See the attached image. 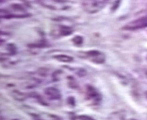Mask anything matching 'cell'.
I'll return each mask as SVG.
<instances>
[{"instance_id":"8fae6325","label":"cell","mask_w":147,"mask_h":120,"mask_svg":"<svg viewBox=\"0 0 147 120\" xmlns=\"http://www.w3.org/2000/svg\"><path fill=\"white\" fill-rule=\"evenodd\" d=\"M7 50L9 54H15L17 51V49L14 44H9L7 46Z\"/></svg>"},{"instance_id":"4fadbf2b","label":"cell","mask_w":147,"mask_h":120,"mask_svg":"<svg viewBox=\"0 0 147 120\" xmlns=\"http://www.w3.org/2000/svg\"><path fill=\"white\" fill-rule=\"evenodd\" d=\"M68 103L69 104L72 103V106H75L76 102H75V99H74V97H69V98H68Z\"/></svg>"},{"instance_id":"ba28073f","label":"cell","mask_w":147,"mask_h":120,"mask_svg":"<svg viewBox=\"0 0 147 120\" xmlns=\"http://www.w3.org/2000/svg\"><path fill=\"white\" fill-rule=\"evenodd\" d=\"M53 58L57 61H61V63H71L73 61V57L68 56V55H64V54H59V55H55L53 56Z\"/></svg>"},{"instance_id":"9a60e30c","label":"cell","mask_w":147,"mask_h":120,"mask_svg":"<svg viewBox=\"0 0 147 120\" xmlns=\"http://www.w3.org/2000/svg\"><path fill=\"white\" fill-rule=\"evenodd\" d=\"M49 117L51 120H61L59 117H55V115H49Z\"/></svg>"},{"instance_id":"6da1fadb","label":"cell","mask_w":147,"mask_h":120,"mask_svg":"<svg viewBox=\"0 0 147 120\" xmlns=\"http://www.w3.org/2000/svg\"><path fill=\"white\" fill-rule=\"evenodd\" d=\"M106 2L107 0H85L83 7L88 13H96L105 6Z\"/></svg>"},{"instance_id":"3957f363","label":"cell","mask_w":147,"mask_h":120,"mask_svg":"<svg viewBox=\"0 0 147 120\" xmlns=\"http://www.w3.org/2000/svg\"><path fill=\"white\" fill-rule=\"evenodd\" d=\"M147 26V15H144L140 18H138L137 20L129 22V24L124 27L125 30H130V31H135L137 29L144 28V27Z\"/></svg>"},{"instance_id":"277c9868","label":"cell","mask_w":147,"mask_h":120,"mask_svg":"<svg viewBox=\"0 0 147 120\" xmlns=\"http://www.w3.org/2000/svg\"><path fill=\"white\" fill-rule=\"evenodd\" d=\"M86 93H87L88 98L91 100L94 103H99L100 102V100H102V96H100V94L98 92V90H96V88L91 86L87 87Z\"/></svg>"},{"instance_id":"8992f818","label":"cell","mask_w":147,"mask_h":120,"mask_svg":"<svg viewBox=\"0 0 147 120\" xmlns=\"http://www.w3.org/2000/svg\"><path fill=\"white\" fill-rule=\"evenodd\" d=\"M10 94H11V96H12L15 100H21V102H22V100H25L29 97V94H25V93H24V92L16 90H14L11 91Z\"/></svg>"},{"instance_id":"7a4b0ae2","label":"cell","mask_w":147,"mask_h":120,"mask_svg":"<svg viewBox=\"0 0 147 120\" xmlns=\"http://www.w3.org/2000/svg\"><path fill=\"white\" fill-rule=\"evenodd\" d=\"M85 58H88L91 61L95 63H103L105 61V55L102 52H100L98 50H90L88 52H83Z\"/></svg>"},{"instance_id":"9c48e42d","label":"cell","mask_w":147,"mask_h":120,"mask_svg":"<svg viewBox=\"0 0 147 120\" xmlns=\"http://www.w3.org/2000/svg\"><path fill=\"white\" fill-rule=\"evenodd\" d=\"M10 9L15 12H19L21 15H27L25 13V9L24 6L20 5V4H12L10 6Z\"/></svg>"},{"instance_id":"5b68a950","label":"cell","mask_w":147,"mask_h":120,"mask_svg":"<svg viewBox=\"0 0 147 120\" xmlns=\"http://www.w3.org/2000/svg\"><path fill=\"white\" fill-rule=\"evenodd\" d=\"M44 92H45L46 96H47L48 98L50 100H60L61 97L60 90H58V88H53V87L47 88L44 90Z\"/></svg>"},{"instance_id":"52a82bcc","label":"cell","mask_w":147,"mask_h":120,"mask_svg":"<svg viewBox=\"0 0 147 120\" xmlns=\"http://www.w3.org/2000/svg\"><path fill=\"white\" fill-rule=\"evenodd\" d=\"M59 36H70L71 34H73V30L71 27H68V26H65V25H61L59 27Z\"/></svg>"},{"instance_id":"2e32d148","label":"cell","mask_w":147,"mask_h":120,"mask_svg":"<svg viewBox=\"0 0 147 120\" xmlns=\"http://www.w3.org/2000/svg\"><path fill=\"white\" fill-rule=\"evenodd\" d=\"M13 120H19V119H13Z\"/></svg>"},{"instance_id":"5bb4252c","label":"cell","mask_w":147,"mask_h":120,"mask_svg":"<svg viewBox=\"0 0 147 120\" xmlns=\"http://www.w3.org/2000/svg\"><path fill=\"white\" fill-rule=\"evenodd\" d=\"M32 117H33L34 120H44V119H42L39 115H32Z\"/></svg>"},{"instance_id":"30bf717a","label":"cell","mask_w":147,"mask_h":120,"mask_svg":"<svg viewBox=\"0 0 147 120\" xmlns=\"http://www.w3.org/2000/svg\"><path fill=\"white\" fill-rule=\"evenodd\" d=\"M83 41H84V39L81 36H76L72 39L73 44L76 46V47H80V46L83 44Z\"/></svg>"},{"instance_id":"7c38bea8","label":"cell","mask_w":147,"mask_h":120,"mask_svg":"<svg viewBox=\"0 0 147 120\" xmlns=\"http://www.w3.org/2000/svg\"><path fill=\"white\" fill-rule=\"evenodd\" d=\"M77 120H94V118H92L88 115H79V117H76Z\"/></svg>"}]
</instances>
